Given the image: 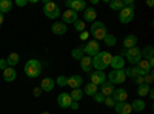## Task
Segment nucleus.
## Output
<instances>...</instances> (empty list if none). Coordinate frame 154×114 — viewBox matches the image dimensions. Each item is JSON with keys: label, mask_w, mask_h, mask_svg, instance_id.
<instances>
[{"label": "nucleus", "mask_w": 154, "mask_h": 114, "mask_svg": "<svg viewBox=\"0 0 154 114\" xmlns=\"http://www.w3.org/2000/svg\"><path fill=\"white\" fill-rule=\"evenodd\" d=\"M111 60H112V56L108 51H99L93 57V66L96 68V71H103L105 68H108Z\"/></svg>", "instance_id": "nucleus-1"}, {"label": "nucleus", "mask_w": 154, "mask_h": 114, "mask_svg": "<svg viewBox=\"0 0 154 114\" xmlns=\"http://www.w3.org/2000/svg\"><path fill=\"white\" fill-rule=\"evenodd\" d=\"M23 71H25V74H26L28 77L35 79L42 72V63L38 62V60H35V59H31V60H28L26 63H25Z\"/></svg>", "instance_id": "nucleus-2"}, {"label": "nucleus", "mask_w": 154, "mask_h": 114, "mask_svg": "<svg viewBox=\"0 0 154 114\" xmlns=\"http://www.w3.org/2000/svg\"><path fill=\"white\" fill-rule=\"evenodd\" d=\"M119 56H122V57L125 56L126 57V62H130L131 66H136L137 63L142 60V49H139L137 46H134L131 49H123Z\"/></svg>", "instance_id": "nucleus-3"}, {"label": "nucleus", "mask_w": 154, "mask_h": 114, "mask_svg": "<svg viewBox=\"0 0 154 114\" xmlns=\"http://www.w3.org/2000/svg\"><path fill=\"white\" fill-rule=\"evenodd\" d=\"M43 14L48 19H57L59 16H62V11H60V6L56 2L43 0Z\"/></svg>", "instance_id": "nucleus-4"}, {"label": "nucleus", "mask_w": 154, "mask_h": 114, "mask_svg": "<svg viewBox=\"0 0 154 114\" xmlns=\"http://www.w3.org/2000/svg\"><path fill=\"white\" fill-rule=\"evenodd\" d=\"M106 26H105V23L103 22H93L91 25V35L94 37V40H103V37L106 35Z\"/></svg>", "instance_id": "nucleus-5"}, {"label": "nucleus", "mask_w": 154, "mask_h": 114, "mask_svg": "<svg viewBox=\"0 0 154 114\" xmlns=\"http://www.w3.org/2000/svg\"><path fill=\"white\" fill-rule=\"evenodd\" d=\"M126 79L125 75V69H112L111 72H108V82H111L112 85H119L123 83Z\"/></svg>", "instance_id": "nucleus-6"}, {"label": "nucleus", "mask_w": 154, "mask_h": 114, "mask_svg": "<svg viewBox=\"0 0 154 114\" xmlns=\"http://www.w3.org/2000/svg\"><path fill=\"white\" fill-rule=\"evenodd\" d=\"M134 19V8L125 6L122 11H119V20L122 23H131Z\"/></svg>", "instance_id": "nucleus-7"}, {"label": "nucleus", "mask_w": 154, "mask_h": 114, "mask_svg": "<svg viewBox=\"0 0 154 114\" xmlns=\"http://www.w3.org/2000/svg\"><path fill=\"white\" fill-rule=\"evenodd\" d=\"M68 9H72L75 12H83L86 9V3H85V0H66V3Z\"/></svg>", "instance_id": "nucleus-8"}, {"label": "nucleus", "mask_w": 154, "mask_h": 114, "mask_svg": "<svg viewBox=\"0 0 154 114\" xmlns=\"http://www.w3.org/2000/svg\"><path fill=\"white\" fill-rule=\"evenodd\" d=\"M99 49H100V46H99V42H97V40H89V42H86V45L83 46V53L88 54V57H89V56L94 57V56L99 53Z\"/></svg>", "instance_id": "nucleus-9"}, {"label": "nucleus", "mask_w": 154, "mask_h": 114, "mask_svg": "<svg viewBox=\"0 0 154 114\" xmlns=\"http://www.w3.org/2000/svg\"><path fill=\"white\" fill-rule=\"evenodd\" d=\"M89 75H91V83H94L96 86L106 82V74L103 71H91Z\"/></svg>", "instance_id": "nucleus-10"}, {"label": "nucleus", "mask_w": 154, "mask_h": 114, "mask_svg": "<svg viewBox=\"0 0 154 114\" xmlns=\"http://www.w3.org/2000/svg\"><path fill=\"white\" fill-rule=\"evenodd\" d=\"M136 66H137V69H139V75H142V77H145L148 72H151V68H152V66L149 65V62L145 60V59L140 60Z\"/></svg>", "instance_id": "nucleus-11"}, {"label": "nucleus", "mask_w": 154, "mask_h": 114, "mask_svg": "<svg viewBox=\"0 0 154 114\" xmlns=\"http://www.w3.org/2000/svg\"><path fill=\"white\" fill-rule=\"evenodd\" d=\"M77 20V12L72 11V9H66L65 12H62V22L65 25H69V23H74Z\"/></svg>", "instance_id": "nucleus-12"}, {"label": "nucleus", "mask_w": 154, "mask_h": 114, "mask_svg": "<svg viewBox=\"0 0 154 114\" xmlns=\"http://www.w3.org/2000/svg\"><path fill=\"white\" fill-rule=\"evenodd\" d=\"M71 102H72V99H71V96L68 93H62L57 97V103H59L60 108H69Z\"/></svg>", "instance_id": "nucleus-13"}, {"label": "nucleus", "mask_w": 154, "mask_h": 114, "mask_svg": "<svg viewBox=\"0 0 154 114\" xmlns=\"http://www.w3.org/2000/svg\"><path fill=\"white\" fill-rule=\"evenodd\" d=\"M111 97L114 99V102H125V100L128 99V93H126V90H123V88H117V90H114Z\"/></svg>", "instance_id": "nucleus-14"}, {"label": "nucleus", "mask_w": 154, "mask_h": 114, "mask_svg": "<svg viewBox=\"0 0 154 114\" xmlns=\"http://www.w3.org/2000/svg\"><path fill=\"white\" fill-rule=\"evenodd\" d=\"M82 83H83V77H82V75H71V77H68V80H66V86H71L72 90L82 86Z\"/></svg>", "instance_id": "nucleus-15"}, {"label": "nucleus", "mask_w": 154, "mask_h": 114, "mask_svg": "<svg viewBox=\"0 0 154 114\" xmlns=\"http://www.w3.org/2000/svg\"><path fill=\"white\" fill-rule=\"evenodd\" d=\"M51 31H53L56 35H63L66 32V25L63 22H54L51 25Z\"/></svg>", "instance_id": "nucleus-16"}, {"label": "nucleus", "mask_w": 154, "mask_h": 114, "mask_svg": "<svg viewBox=\"0 0 154 114\" xmlns=\"http://www.w3.org/2000/svg\"><path fill=\"white\" fill-rule=\"evenodd\" d=\"M80 68L85 71V72H91L93 71V59L88 57V56H83L80 59Z\"/></svg>", "instance_id": "nucleus-17"}, {"label": "nucleus", "mask_w": 154, "mask_h": 114, "mask_svg": "<svg viewBox=\"0 0 154 114\" xmlns=\"http://www.w3.org/2000/svg\"><path fill=\"white\" fill-rule=\"evenodd\" d=\"M137 46V37L134 34H130V35H126L125 39H123V48L125 49H131Z\"/></svg>", "instance_id": "nucleus-18"}, {"label": "nucleus", "mask_w": 154, "mask_h": 114, "mask_svg": "<svg viewBox=\"0 0 154 114\" xmlns=\"http://www.w3.org/2000/svg\"><path fill=\"white\" fill-rule=\"evenodd\" d=\"M114 85L111 83V82H103L102 83V86H100V93L103 94L105 97H109V96H112V93H114Z\"/></svg>", "instance_id": "nucleus-19"}, {"label": "nucleus", "mask_w": 154, "mask_h": 114, "mask_svg": "<svg viewBox=\"0 0 154 114\" xmlns=\"http://www.w3.org/2000/svg\"><path fill=\"white\" fill-rule=\"evenodd\" d=\"M109 65L112 66V69H123L125 66V59L122 56H112V60Z\"/></svg>", "instance_id": "nucleus-20"}, {"label": "nucleus", "mask_w": 154, "mask_h": 114, "mask_svg": "<svg viewBox=\"0 0 154 114\" xmlns=\"http://www.w3.org/2000/svg\"><path fill=\"white\" fill-rule=\"evenodd\" d=\"M54 85H56V82H54L53 79L46 77V79H43V80L40 82V90L49 93V91H53V90H54Z\"/></svg>", "instance_id": "nucleus-21"}, {"label": "nucleus", "mask_w": 154, "mask_h": 114, "mask_svg": "<svg viewBox=\"0 0 154 114\" xmlns=\"http://www.w3.org/2000/svg\"><path fill=\"white\" fill-rule=\"evenodd\" d=\"M96 16H97V12L94 8H86L83 11V20L85 22H91V23L96 22Z\"/></svg>", "instance_id": "nucleus-22"}, {"label": "nucleus", "mask_w": 154, "mask_h": 114, "mask_svg": "<svg viewBox=\"0 0 154 114\" xmlns=\"http://www.w3.org/2000/svg\"><path fill=\"white\" fill-rule=\"evenodd\" d=\"M16 77H17V72H16L14 68L8 66V68L3 71V79H5V82H14Z\"/></svg>", "instance_id": "nucleus-23"}, {"label": "nucleus", "mask_w": 154, "mask_h": 114, "mask_svg": "<svg viewBox=\"0 0 154 114\" xmlns=\"http://www.w3.org/2000/svg\"><path fill=\"white\" fill-rule=\"evenodd\" d=\"M6 63H8V66H11V68H14L16 65H17V63L20 62V56L17 54V53H11L6 59Z\"/></svg>", "instance_id": "nucleus-24"}, {"label": "nucleus", "mask_w": 154, "mask_h": 114, "mask_svg": "<svg viewBox=\"0 0 154 114\" xmlns=\"http://www.w3.org/2000/svg\"><path fill=\"white\" fill-rule=\"evenodd\" d=\"M131 106H133V111H136V112H142V111H145V102L142 99H136L134 102L131 103Z\"/></svg>", "instance_id": "nucleus-25"}, {"label": "nucleus", "mask_w": 154, "mask_h": 114, "mask_svg": "<svg viewBox=\"0 0 154 114\" xmlns=\"http://www.w3.org/2000/svg\"><path fill=\"white\" fill-rule=\"evenodd\" d=\"M12 8V2L11 0H0V12L5 14V12H9Z\"/></svg>", "instance_id": "nucleus-26"}, {"label": "nucleus", "mask_w": 154, "mask_h": 114, "mask_svg": "<svg viewBox=\"0 0 154 114\" xmlns=\"http://www.w3.org/2000/svg\"><path fill=\"white\" fill-rule=\"evenodd\" d=\"M83 93L86 94V96H94L96 93H97V86L94 85V83H86L85 85V88H83Z\"/></svg>", "instance_id": "nucleus-27"}, {"label": "nucleus", "mask_w": 154, "mask_h": 114, "mask_svg": "<svg viewBox=\"0 0 154 114\" xmlns=\"http://www.w3.org/2000/svg\"><path fill=\"white\" fill-rule=\"evenodd\" d=\"M149 91H151V86H148V85H145V83L139 85V88H137V94H139L140 97H146V96L149 94Z\"/></svg>", "instance_id": "nucleus-28"}, {"label": "nucleus", "mask_w": 154, "mask_h": 114, "mask_svg": "<svg viewBox=\"0 0 154 114\" xmlns=\"http://www.w3.org/2000/svg\"><path fill=\"white\" fill-rule=\"evenodd\" d=\"M109 8H111L112 11H122V9L125 8L123 0H111V2H109Z\"/></svg>", "instance_id": "nucleus-29"}, {"label": "nucleus", "mask_w": 154, "mask_h": 114, "mask_svg": "<svg viewBox=\"0 0 154 114\" xmlns=\"http://www.w3.org/2000/svg\"><path fill=\"white\" fill-rule=\"evenodd\" d=\"M69 96L72 99V102H79V100H82V97H83V91L80 90V88H75V90L71 91Z\"/></svg>", "instance_id": "nucleus-30"}, {"label": "nucleus", "mask_w": 154, "mask_h": 114, "mask_svg": "<svg viewBox=\"0 0 154 114\" xmlns=\"http://www.w3.org/2000/svg\"><path fill=\"white\" fill-rule=\"evenodd\" d=\"M71 57L75 59V60H80L83 57V46H77L71 51Z\"/></svg>", "instance_id": "nucleus-31"}, {"label": "nucleus", "mask_w": 154, "mask_h": 114, "mask_svg": "<svg viewBox=\"0 0 154 114\" xmlns=\"http://www.w3.org/2000/svg\"><path fill=\"white\" fill-rule=\"evenodd\" d=\"M125 75H126V77H131V79H136L137 75H139L137 66H130V68H126V69H125Z\"/></svg>", "instance_id": "nucleus-32"}, {"label": "nucleus", "mask_w": 154, "mask_h": 114, "mask_svg": "<svg viewBox=\"0 0 154 114\" xmlns=\"http://www.w3.org/2000/svg\"><path fill=\"white\" fill-rule=\"evenodd\" d=\"M152 56H154V49H152V46L149 45V46H146V48H143V51H142V57L145 59V60H151L152 59Z\"/></svg>", "instance_id": "nucleus-33"}, {"label": "nucleus", "mask_w": 154, "mask_h": 114, "mask_svg": "<svg viewBox=\"0 0 154 114\" xmlns=\"http://www.w3.org/2000/svg\"><path fill=\"white\" fill-rule=\"evenodd\" d=\"M103 42H105L108 46H114L116 43H117V40H116V37H114L112 34H106V35L103 37Z\"/></svg>", "instance_id": "nucleus-34"}, {"label": "nucleus", "mask_w": 154, "mask_h": 114, "mask_svg": "<svg viewBox=\"0 0 154 114\" xmlns=\"http://www.w3.org/2000/svg\"><path fill=\"white\" fill-rule=\"evenodd\" d=\"M74 26H75V29L79 31V32H83L85 31V22L83 20H75L74 22Z\"/></svg>", "instance_id": "nucleus-35"}, {"label": "nucleus", "mask_w": 154, "mask_h": 114, "mask_svg": "<svg viewBox=\"0 0 154 114\" xmlns=\"http://www.w3.org/2000/svg\"><path fill=\"white\" fill-rule=\"evenodd\" d=\"M152 80H154V75H152V72H148L145 77H143V83L145 85H148V86H151L152 85Z\"/></svg>", "instance_id": "nucleus-36"}, {"label": "nucleus", "mask_w": 154, "mask_h": 114, "mask_svg": "<svg viewBox=\"0 0 154 114\" xmlns=\"http://www.w3.org/2000/svg\"><path fill=\"white\" fill-rule=\"evenodd\" d=\"M131 111H133V106H131V103H123V108H122V111H120V114H131Z\"/></svg>", "instance_id": "nucleus-37"}, {"label": "nucleus", "mask_w": 154, "mask_h": 114, "mask_svg": "<svg viewBox=\"0 0 154 114\" xmlns=\"http://www.w3.org/2000/svg\"><path fill=\"white\" fill-rule=\"evenodd\" d=\"M66 80H68V77H65V75H59L57 80H56V83H57L59 86H66Z\"/></svg>", "instance_id": "nucleus-38"}, {"label": "nucleus", "mask_w": 154, "mask_h": 114, "mask_svg": "<svg viewBox=\"0 0 154 114\" xmlns=\"http://www.w3.org/2000/svg\"><path fill=\"white\" fill-rule=\"evenodd\" d=\"M93 97H94V100H96L97 103H103V100H105V96L102 94V93H96Z\"/></svg>", "instance_id": "nucleus-39"}, {"label": "nucleus", "mask_w": 154, "mask_h": 114, "mask_svg": "<svg viewBox=\"0 0 154 114\" xmlns=\"http://www.w3.org/2000/svg\"><path fill=\"white\" fill-rule=\"evenodd\" d=\"M103 103L108 106V108H111V106H114L116 105V102H114V99L109 96V97H105V100H103Z\"/></svg>", "instance_id": "nucleus-40"}, {"label": "nucleus", "mask_w": 154, "mask_h": 114, "mask_svg": "<svg viewBox=\"0 0 154 114\" xmlns=\"http://www.w3.org/2000/svg\"><path fill=\"white\" fill-rule=\"evenodd\" d=\"M123 103H125V102H116L114 109H116V112H117V114H120V111H122V108H123Z\"/></svg>", "instance_id": "nucleus-41"}, {"label": "nucleus", "mask_w": 154, "mask_h": 114, "mask_svg": "<svg viewBox=\"0 0 154 114\" xmlns=\"http://www.w3.org/2000/svg\"><path fill=\"white\" fill-rule=\"evenodd\" d=\"M88 37H89V32H88V31H83V32H80V35H79V39L85 42V40H88Z\"/></svg>", "instance_id": "nucleus-42"}, {"label": "nucleus", "mask_w": 154, "mask_h": 114, "mask_svg": "<svg viewBox=\"0 0 154 114\" xmlns=\"http://www.w3.org/2000/svg\"><path fill=\"white\" fill-rule=\"evenodd\" d=\"M6 68H8V63H6V60H5V59H0V69L5 71Z\"/></svg>", "instance_id": "nucleus-43"}, {"label": "nucleus", "mask_w": 154, "mask_h": 114, "mask_svg": "<svg viewBox=\"0 0 154 114\" xmlns=\"http://www.w3.org/2000/svg\"><path fill=\"white\" fill-rule=\"evenodd\" d=\"M32 94H34L35 97H38V96H40V94H42V90H40V86H35L34 90H32Z\"/></svg>", "instance_id": "nucleus-44"}, {"label": "nucleus", "mask_w": 154, "mask_h": 114, "mask_svg": "<svg viewBox=\"0 0 154 114\" xmlns=\"http://www.w3.org/2000/svg\"><path fill=\"white\" fill-rule=\"evenodd\" d=\"M134 83L136 85H142L143 83V77H142V75H137V77L134 79Z\"/></svg>", "instance_id": "nucleus-45"}, {"label": "nucleus", "mask_w": 154, "mask_h": 114, "mask_svg": "<svg viewBox=\"0 0 154 114\" xmlns=\"http://www.w3.org/2000/svg\"><path fill=\"white\" fill-rule=\"evenodd\" d=\"M16 5L17 6H25V5H28V0H17Z\"/></svg>", "instance_id": "nucleus-46"}, {"label": "nucleus", "mask_w": 154, "mask_h": 114, "mask_svg": "<svg viewBox=\"0 0 154 114\" xmlns=\"http://www.w3.org/2000/svg\"><path fill=\"white\" fill-rule=\"evenodd\" d=\"M69 108H71V109H79V102H71Z\"/></svg>", "instance_id": "nucleus-47"}, {"label": "nucleus", "mask_w": 154, "mask_h": 114, "mask_svg": "<svg viewBox=\"0 0 154 114\" xmlns=\"http://www.w3.org/2000/svg\"><path fill=\"white\" fill-rule=\"evenodd\" d=\"M2 25H3V14L0 12V26H2Z\"/></svg>", "instance_id": "nucleus-48"}, {"label": "nucleus", "mask_w": 154, "mask_h": 114, "mask_svg": "<svg viewBox=\"0 0 154 114\" xmlns=\"http://www.w3.org/2000/svg\"><path fill=\"white\" fill-rule=\"evenodd\" d=\"M146 5H148V6H152V5H154V2H152V0H148Z\"/></svg>", "instance_id": "nucleus-49"}, {"label": "nucleus", "mask_w": 154, "mask_h": 114, "mask_svg": "<svg viewBox=\"0 0 154 114\" xmlns=\"http://www.w3.org/2000/svg\"><path fill=\"white\" fill-rule=\"evenodd\" d=\"M42 114H49V112H48V111H45V112H42Z\"/></svg>", "instance_id": "nucleus-50"}]
</instances>
